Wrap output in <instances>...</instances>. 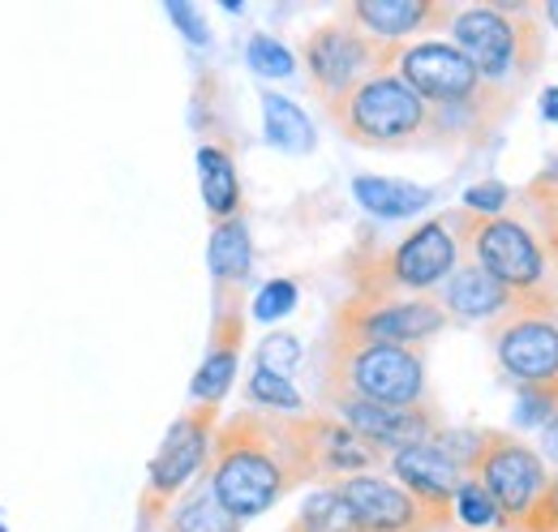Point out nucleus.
<instances>
[{
    "label": "nucleus",
    "instance_id": "nucleus-1",
    "mask_svg": "<svg viewBox=\"0 0 558 532\" xmlns=\"http://www.w3.org/2000/svg\"><path fill=\"white\" fill-rule=\"evenodd\" d=\"M305 485L288 421L276 412H236L215 430L207 460V489L245 524L271 511L288 489Z\"/></svg>",
    "mask_w": 558,
    "mask_h": 532
},
{
    "label": "nucleus",
    "instance_id": "nucleus-2",
    "mask_svg": "<svg viewBox=\"0 0 558 532\" xmlns=\"http://www.w3.org/2000/svg\"><path fill=\"white\" fill-rule=\"evenodd\" d=\"M391 73L434 108L442 142H451V137L482 142V137H489L502 125V117L515 104L511 95L489 86L486 77L469 65L447 39L400 44L396 61H391Z\"/></svg>",
    "mask_w": 558,
    "mask_h": 532
},
{
    "label": "nucleus",
    "instance_id": "nucleus-3",
    "mask_svg": "<svg viewBox=\"0 0 558 532\" xmlns=\"http://www.w3.org/2000/svg\"><path fill=\"white\" fill-rule=\"evenodd\" d=\"M451 48L498 86L520 99L546 61V31L529 4H473L451 13Z\"/></svg>",
    "mask_w": 558,
    "mask_h": 532
},
{
    "label": "nucleus",
    "instance_id": "nucleus-4",
    "mask_svg": "<svg viewBox=\"0 0 558 532\" xmlns=\"http://www.w3.org/2000/svg\"><path fill=\"white\" fill-rule=\"evenodd\" d=\"M464 263L482 266L489 279H498L515 310L529 314H558V292L546 279V254L537 250L533 232L520 219L507 215H473V210H456L447 219Z\"/></svg>",
    "mask_w": 558,
    "mask_h": 532
},
{
    "label": "nucleus",
    "instance_id": "nucleus-5",
    "mask_svg": "<svg viewBox=\"0 0 558 532\" xmlns=\"http://www.w3.org/2000/svg\"><path fill=\"white\" fill-rule=\"evenodd\" d=\"M331 125L340 137L356 146H378V150H409V146H442V130L434 108L409 90L396 73H374L356 82L340 99L327 104Z\"/></svg>",
    "mask_w": 558,
    "mask_h": 532
},
{
    "label": "nucleus",
    "instance_id": "nucleus-6",
    "mask_svg": "<svg viewBox=\"0 0 558 532\" xmlns=\"http://www.w3.org/2000/svg\"><path fill=\"white\" fill-rule=\"evenodd\" d=\"M323 399H365V403H391L413 408L429 403L425 361L417 348L404 343H369L331 335L327 370H323Z\"/></svg>",
    "mask_w": 558,
    "mask_h": 532
},
{
    "label": "nucleus",
    "instance_id": "nucleus-7",
    "mask_svg": "<svg viewBox=\"0 0 558 532\" xmlns=\"http://www.w3.org/2000/svg\"><path fill=\"white\" fill-rule=\"evenodd\" d=\"M464 476H473L502 516V529L511 532H529L537 511H542V498L550 489V472L542 464V456L533 447H524L520 438L511 434H498V430H482L477 434V451L464 468Z\"/></svg>",
    "mask_w": 558,
    "mask_h": 532
},
{
    "label": "nucleus",
    "instance_id": "nucleus-8",
    "mask_svg": "<svg viewBox=\"0 0 558 532\" xmlns=\"http://www.w3.org/2000/svg\"><path fill=\"white\" fill-rule=\"evenodd\" d=\"M456 266H460V245H456L447 219H429L417 232H409L400 245H391L383 254H365L356 279H352V292L429 297Z\"/></svg>",
    "mask_w": 558,
    "mask_h": 532
},
{
    "label": "nucleus",
    "instance_id": "nucleus-9",
    "mask_svg": "<svg viewBox=\"0 0 558 532\" xmlns=\"http://www.w3.org/2000/svg\"><path fill=\"white\" fill-rule=\"evenodd\" d=\"M400 44H378L369 39L349 13L340 9L331 22H323L310 39H305V73L310 86L323 104L340 99L344 90H352L356 82L374 77V73H391Z\"/></svg>",
    "mask_w": 558,
    "mask_h": 532
},
{
    "label": "nucleus",
    "instance_id": "nucleus-10",
    "mask_svg": "<svg viewBox=\"0 0 558 532\" xmlns=\"http://www.w3.org/2000/svg\"><path fill=\"white\" fill-rule=\"evenodd\" d=\"M489 343L498 365L515 378L520 396L542 399L558 416V323L555 314L507 310L494 318Z\"/></svg>",
    "mask_w": 558,
    "mask_h": 532
},
{
    "label": "nucleus",
    "instance_id": "nucleus-11",
    "mask_svg": "<svg viewBox=\"0 0 558 532\" xmlns=\"http://www.w3.org/2000/svg\"><path fill=\"white\" fill-rule=\"evenodd\" d=\"M451 323L438 297H404V292H352L336 310L331 335L369 339V343H404L413 348L421 339L438 335Z\"/></svg>",
    "mask_w": 558,
    "mask_h": 532
},
{
    "label": "nucleus",
    "instance_id": "nucleus-12",
    "mask_svg": "<svg viewBox=\"0 0 558 532\" xmlns=\"http://www.w3.org/2000/svg\"><path fill=\"white\" fill-rule=\"evenodd\" d=\"M288 421V443H292V456L296 468L310 481H349L361 472H374L387 456L365 443L356 430H349L340 416H327V412H310V416H283Z\"/></svg>",
    "mask_w": 558,
    "mask_h": 532
},
{
    "label": "nucleus",
    "instance_id": "nucleus-13",
    "mask_svg": "<svg viewBox=\"0 0 558 532\" xmlns=\"http://www.w3.org/2000/svg\"><path fill=\"white\" fill-rule=\"evenodd\" d=\"M210 443H215V408L194 403L185 416H177V425L168 430L163 447L155 451V460L146 468V489H142V524H155L168 503L190 485V476L198 468H207Z\"/></svg>",
    "mask_w": 558,
    "mask_h": 532
},
{
    "label": "nucleus",
    "instance_id": "nucleus-14",
    "mask_svg": "<svg viewBox=\"0 0 558 532\" xmlns=\"http://www.w3.org/2000/svg\"><path fill=\"white\" fill-rule=\"evenodd\" d=\"M391 472H396V485L429 516L434 532L456 520V489H460L464 472L438 443H417V447L396 451Z\"/></svg>",
    "mask_w": 558,
    "mask_h": 532
},
{
    "label": "nucleus",
    "instance_id": "nucleus-15",
    "mask_svg": "<svg viewBox=\"0 0 558 532\" xmlns=\"http://www.w3.org/2000/svg\"><path fill=\"white\" fill-rule=\"evenodd\" d=\"M331 408L340 412V421L356 430L365 443H374L383 456L434 443L442 434L438 425V408L434 403H413V408H391V403H365V399H331Z\"/></svg>",
    "mask_w": 558,
    "mask_h": 532
},
{
    "label": "nucleus",
    "instance_id": "nucleus-16",
    "mask_svg": "<svg viewBox=\"0 0 558 532\" xmlns=\"http://www.w3.org/2000/svg\"><path fill=\"white\" fill-rule=\"evenodd\" d=\"M349 503L356 532H434L429 516L421 511L417 503L387 476L378 472H361L336 485Z\"/></svg>",
    "mask_w": 558,
    "mask_h": 532
},
{
    "label": "nucleus",
    "instance_id": "nucleus-17",
    "mask_svg": "<svg viewBox=\"0 0 558 532\" xmlns=\"http://www.w3.org/2000/svg\"><path fill=\"white\" fill-rule=\"evenodd\" d=\"M241 339H245V314H241V288H219V314L210 327V348L194 374L190 396L203 408H215L228 396L232 378H236V361H241Z\"/></svg>",
    "mask_w": 558,
    "mask_h": 532
},
{
    "label": "nucleus",
    "instance_id": "nucleus-18",
    "mask_svg": "<svg viewBox=\"0 0 558 532\" xmlns=\"http://www.w3.org/2000/svg\"><path fill=\"white\" fill-rule=\"evenodd\" d=\"M352 22L378 44H409V35H429L451 26V4L438 0H352L344 4Z\"/></svg>",
    "mask_w": 558,
    "mask_h": 532
},
{
    "label": "nucleus",
    "instance_id": "nucleus-19",
    "mask_svg": "<svg viewBox=\"0 0 558 532\" xmlns=\"http://www.w3.org/2000/svg\"><path fill=\"white\" fill-rule=\"evenodd\" d=\"M442 310L447 314H460V318H498V314L515 310V301H511V292L498 279H489L482 266L460 263L447 275Z\"/></svg>",
    "mask_w": 558,
    "mask_h": 532
},
{
    "label": "nucleus",
    "instance_id": "nucleus-20",
    "mask_svg": "<svg viewBox=\"0 0 558 532\" xmlns=\"http://www.w3.org/2000/svg\"><path fill=\"white\" fill-rule=\"evenodd\" d=\"M198 181H203V202H207L210 219H236L241 210V181H236V164L223 146H203L198 150Z\"/></svg>",
    "mask_w": 558,
    "mask_h": 532
},
{
    "label": "nucleus",
    "instance_id": "nucleus-21",
    "mask_svg": "<svg viewBox=\"0 0 558 532\" xmlns=\"http://www.w3.org/2000/svg\"><path fill=\"white\" fill-rule=\"evenodd\" d=\"M352 194H356V202L369 215H378V219H409V215H417V210H425L434 202L429 190L404 185V181H387V177H356L352 181Z\"/></svg>",
    "mask_w": 558,
    "mask_h": 532
},
{
    "label": "nucleus",
    "instance_id": "nucleus-22",
    "mask_svg": "<svg viewBox=\"0 0 558 532\" xmlns=\"http://www.w3.org/2000/svg\"><path fill=\"white\" fill-rule=\"evenodd\" d=\"M207 263H210V275H215V283H219V288H241V283H245L250 263H254V250H250V232H245L241 215H236V219L215 223Z\"/></svg>",
    "mask_w": 558,
    "mask_h": 532
},
{
    "label": "nucleus",
    "instance_id": "nucleus-23",
    "mask_svg": "<svg viewBox=\"0 0 558 532\" xmlns=\"http://www.w3.org/2000/svg\"><path fill=\"white\" fill-rule=\"evenodd\" d=\"M520 206H524V228L533 232L537 250H546L558 263V172H542L529 181V190L520 194Z\"/></svg>",
    "mask_w": 558,
    "mask_h": 532
},
{
    "label": "nucleus",
    "instance_id": "nucleus-24",
    "mask_svg": "<svg viewBox=\"0 0 558 532\" xmlns=\"http://www.w3.org/2000/svg\"><path fill=\"white\" fill-rule=\"evenodd\" d=\"M263 121H267V142L271 146L288 150V155H310L314 150V125L292 99L267 90L263 95Z\"/></svg>",
    "mask_w": 558,
    "mask_h": 532
},
{
    "label": "nucleus",
    "instance_id": "nucleus-25",
    "mask_svg": "<svg viewBox=\"0 0 558 532\" xmlns=\"http://www.w3.org/2000/svg\"><path fill=\"white\" fill-rule=\"evenodd\" d=\"M168 532H241V520L203 485V489H194V494L172 511Z\"/></svg>",
    "mask_w": 558,
    "mask_h": 532
},
{
    "label": "nucleus",
    "instance_id": "nucleus-26",
    "mask_svg": "<svg viewBox=\"0 0 558 532\" xmlns=\"http://www.w3.org/2000/svg\"><path fill=\"white\" fill-rule=\"evenodd\" d=\"M288 532H356V520H352L344 494H340L336 485H323V489H314V494L305 498L296 524Z\"/></svg>",
    "mask_w": 558,
    "mask_h": 532
},
{
    "label": "nucleus",
    "instance_id": "nucleus-27",
    "mask_svg": "<svg viewBox=\"0 0 558 532\" xmlns=\"http://www.w3.org/2000/svg\"><path fill=\"white\" fill-rule=\"evenodd\" d=\"M456 520L469 532H502V516H498L494 498L473 476H464L460 489H456Z\"/></svg>",
    "mask_w": 558,
    "mask_h": 532
},
{
    "label": "nucleus",
    "instance_id": "nucleus-28",
    "mask_svg": "<svg viewBox=\"0 0 558 532\" xmlns=\"http://www.w3.org/2000/svg\"><path fill=\"white\" fill-rule=\"evenodd\" d=\"M250 399L258 408H267V412H296L301 408L296 387L288 378L271 374V370H258V365H254V378H250Z\"/></svg>",
    "mask_w": 558,
    "mask_h": 532
},
{
    "label": "nucleus",
    "instance_id": "nucleus-29",
    "mask_svg": "<svg viewBox=\"0 0 558 532\" xmlns=\"http://www.w3.org/2000/svg\"><path fill=\"white\" fill-rule=\"evenodd\" d=\"M245 57H250L254 73H263V77H292V69H296V57L271 35H254Z\"/></svg>",
    "mask_w": 558,
    "mask_h": 532
},
{
    "label": "nucleus",
    "instance_id": "nucleus-30",
    "mask_svg": "<svg viewBox=\"0 0 558 532\" xmlns=\"http://www.w3.org/2000/svg\"><path fill=\"white\" fill-rule=\"evenodd\" d=\"M292 310H296V283L292 279H271L254 297V318H263V323H279Z\"/></svg>",
    "mask_w": 558,
    "mask_h": 532
},
{
    "label": "nucleus",
    "instance_id": "nucleus-31",
    "mask_svg": "<svg viewBox=\"0 0 558 532\" xmlns=\"http://www.w3.org/2000/svg\"><path fill=\"white\" fill-rule=\"evenodd\" d=\"M296 361H301V348H296L292 335H271V339L258 348V370H271L279 378H292Z\"/></svg>",
    "mask_w": 558,
    "mask_h": 532
},
{
    "label": "nucleus",
    "instance_id": "nucleus-32",
    "mask_svg": "<svg viewBox=\"0 0 558 532\" xmlns=\"http://www.w3.org/2000/svg\"><path fill=\"white\" fill-rule=\"evenodd\" d=\"M507 185H498V181H482V185H473L469 194H464V210H473V215H502V206H507Z\"/></svg>",
    "mask_w": 558,
    "mask_h": 532
},
{
    "label": "nucleus",
    "instance_id": "nucleus-33",
    "mask_svg": "<svg viewBox=\"0 0 558 532\" xmlns=\"http://www.w3.org/2000/svg\"><path fill=\"white\" fill-rule=\"evenodd\" d=\"M168 17L194 39V44H207V26H203V17L190 9V4H181V0H168Z\"/></svg>",
    "mask_w": 558,
    "mask_h": 532
},
{
    "label": "nucleus",
    "instance_id": "nucleus-34",
    "mask_svg": "<svg viewBox=\"0 0 558 532\" xmlns=\"http://www.w3.org/2000/svg\"><path fill=\"white\" fill-rule=\"evenodd\" d=\"M529 532H558V476H550V489H546L542 511H537V520H533Z\"/></svg>",
    "mask_w": 558,
    "mask_h": 532
},
{
    "label": "nucleus",
    "instance_id": "nucleus-35",
    "mask_svg": "<svg viewBox=\"0 0 558 532\" xmlns=\"http://www.w3.org/2000/svg\"><path fill=\"white\" fill-rule=\"evenodd\" d=\"M542 438H546V456H550V460H558V416H550V421H546Z\"/></svg>",
    "mask_w": 558,
    "mask_h": 532
},
{
    "label": "nucleus",
    "instance_id": "nucleus-36",
    "mask_svg": "<svg viewBox=\"0 0 558 532\" xmlns=\"http://www.w3.org/2000/svg\"><path fill=\"white\" fill-rule=\"evenodd\" d=\"M542 112H546V121H555L558 125V86H546V95H542Z\"/></svg>",
    "mask_w": 558,
    "mask_h": 532
},
{
    "label": "nucleus",
    "instance_id": "nucleus-37",
    "mask_svg": "<svg viewBox=\"0 0 558 532\" xmlns=\"http://www.w3.org/2000/svg\"><path fill=\"white\" fill-rule=\"evenodd\" d=\"M546 17H550V22L558 26V0H550V4H546Z\"/></svg>",
    "mask_w": 558,
    "mask_h": 532
}]
</instances>
